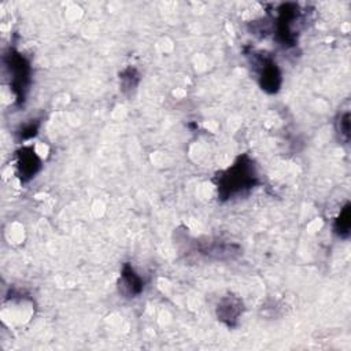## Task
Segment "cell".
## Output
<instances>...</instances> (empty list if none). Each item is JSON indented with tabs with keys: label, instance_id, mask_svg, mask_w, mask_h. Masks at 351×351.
Returning <instances> with one entry per match:
<instances>
[{
	"label": "cell",
	"instance_id": "obj_7",
	"mask_svg": "<svg viewBox=\"0 0 351 351\" xmlns=\"http://www.w3.org/2000/svg\"><path fill=\"white\" fill-rule=\"evenodd\" d=\"M350 225H351V221H350V204L347 203L343 207V210L340 211V215L336 218L333 229H335V232L340 237H347L348 233H350Z\"/></svg>",
	"mask_w": 351,
	"mask_h": 351
},
{
	"label": "cell",
	"instance_id": "obj_2",
	"mask_svg": "<svg viewBox=\"0 0 351 351\" xmlns=\"http://www.w3.org/2000/svg\"><path fill=\"white\" fill-rule=\"evenodd\" d=\"M7 69L10 71V84L11 88L15 90L18 99L21 100L25 96V90L27 89L29 77H30V67L27 60L16 52H11L7 60Z\"/></svg>",
	"mask_w": 351,
	"mask_h": 351
},
{
	"label": "cell",
	"instance_id": "obj_6",
	"mask_svg": "<svg viewBox=\"0 0 351 351\" xmlns=\"http://www.w3.org/2000/svg\"><path fill=\"white\" fill-rule=\"evenodd\" d=\"M144 288L143 278L133 270L130 265H125L121 271V280H119V291L125 293L126 296H136L138 295Z\"/></svg>",
	"mask_w": 351,
	"mask_h": 351
},
{
	"label": "cell",
	"instance_id": "obj_1",
	"mask_svg": "<svg viewBox=\"0 0 351 351\" xmlns=\"http://www.w3.org/2000/svg\"><path fill=\"white\" fill-rule=\"evenodd\" d=\"M218 196L221 199H232L258 184V174L254 162L247 156L239 158L230 167L221 171L217 178Z\"/></svg>",
	"mask_w": 351,
	"mask_h": 351
},
{
	"label": "cell",
	"instance_id": "obj_3",
	"mask_svg": "<svg viewBox=\"0 0 351 351\" xmlns=\"http://www.w3.org/2000/svg\"><path fill=\"white\" fill-rule=\"evenodd\" d=\"M259 78L262 89L267 92H277L281 84V74L277 64L270 58H259Z\"/></svg>",
	"mask_w": 351,
	"mask_h": 351
},
{
	"label": "cell",
	"instance_id": "obj_8",
	"mask_svg": "<svg viewBox=\"0 0 351 351\" xmlns=\"http://www.w3.org/2000/svg\"><path fill=\"white\" fill-rule=\"evenodd\" d=\"M336 130L340 134V138L344 141H348L350 138V114L344 112L340 114V117L336 121Z\"/></svg>",
	"mask_w": 351,
	"mask_h": 351
},
{
	"label": "cell",
	"instance_id": "obj_5",
	"mask_svg": "<svg viewBox=\"0 0 351 351\" xmlns=\"http://www.w3.org/2000/svg\"><path fill=\"white\" fill-rule=\"evenodd\" d=\"M241 311H243L241 302H240V299H237L234 296L222 298L217 307L218 319H221L222 322H225L229 326L234 325V322L240 317Z\"/></svg>",
	"mask_w": 351,
	"mask_h": 351
},
{
	"label": "cell",
	"instance_id": "obj_4",
	"mask_svg": "<svg viewBox=\"0 0 351 351\" xmlns=\"http://www.w3.org/2000/svg\"><path fill=\"white\" fill-rule=\"evenodd\" d=\"M40 167H41V160L30 147L22 148L18 152L16 173L21 180H23V181L30 180L32 177H34L37 174Z\"/></svg>",
	"mask_w": 351,
	"mask_h": 351
}]
</instances>
